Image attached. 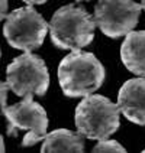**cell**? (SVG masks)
Segmentation results:
<instances>
[{"label": "cell", "mask_w": 145, "mask_h": 153, "mask_svg": "<svg viewBox=\"0 0 145 153\" xmlns=\"http://www.w3.org/2000/svg\"><path fill=\"white\" fill-rule=\"evenodd\" d=\"M104 68L92 52L71 51L58 67V81L67 97H86L102 87Z\"/></svg>", "instance_id": "6da1fadb"}, {"label": "cell", "mask_w": 145, "mask_h": 153, "mask_svg": "<svg viewBox=\"0 0 145 153\" xmlns=\"http://www.w3.org/2000/svg\"><path fill=\"white\" fill-rule=\"evenodd\" d=\"M94 17L81 6L67 4L60 7L50 22L52 43L60 49L81 51L94 38Z\"/></svg>", "instance_id": "7a4b0ae2"}, {"label": "cell", "mask_w": 145, "mask_h": 153, "mask_svg": "<svg viewBox=\"0 0 145 153\" xmlns=\"http://www.w3.org/2000/svg\"><path fill=\"white\" fill-rule=\"evenodd\" d=\"M119 105L109 98L90 94L86 95L76 108V127L87 139H109L120 126Z\"/></svg>", "instance_id": "3957f363"}, {"label": "cell", "mask_w": 145, "mask_h": 153, "mask_svg": "<svg viewBox=\"0 0 145 153\" xmlns=\"http://www.w3.org/2000/svg\"><path fill=\"white\" fill-rule=\"evenodd\" d=\"M48 27L45 19L32 6H26L8 13L3 35L12 48L32 52L44 43Z\"/></svg>", "instance_id": "277c9868"}, {"label": "cell", "mask_w": 145, "mask_h": 153, "mask_svg": "<svg viewBox=\"0 0 145 153\" xmlns=\"http://www.w3.org/2000/svg\"><path fill=\"white\" fill-rule=\"evenodd\" d=\"M8 85L13 93L26 98L44 95L50 87V72L41 56L25 52L9 64Z\"/></svg>", "instance_id": "5b68a950"}, {"label": "cell", "mask_w": 145, "mask_h": 153, "mask_svg": "<svg viewBox=\"0 0 145 153\" xmlns=\"http://www.w3.org/2000/svg\"><path fill=\"white\" fill-rule=\"evenodd\" d=\"M2 111L8 120V134L17 136L19 131H25L22 140L23 147H31L47 136L48 117L41 104L26 97L13 105H3Z\"/></svg>", "instance_id": "8992f818"}, {"label": "cell", "mask_w": 145, "mask_h": 153, "mask_svg": "<svg viewBox=\"0 0 145 153\" xmlns=\"http://www.w3.org/2000/svg\"><path fill=\"white\" fill-rule=\"evenodd\" d=\"M141 9L142 6L134 0H97L93 17L106 36L118 39L135 29Z\"/></svg>", "instance_id": "52a82bcc"}, {"label": "cell", "mask_w": 145, "mask_h": 153, "mask_svg": "<svg viewBox=\"0 0 145 153\" xmlns=\"http://www.w3.org/2000/svg\"><path fill=\"white\" fill-rule=\"evenodd\" d=\"M120 113L132 123L145 126V78H132L120 87L118 94Z\"/></svg>", "instance_id": "ba28073f"}, {"label": "cell", "mask_w": 145, "mask_h": 153, "mask_svg": "<svg viewBox=\"0 0 145 153\" xmlns=\"http://www.w3.org/2000/svg\"><path fill=\"white\" fill-rule=\"evenodd\" d=\"M120 58L126 68L145 76V30H131L120 46Z\"/></svg>", "instance_id": "9c48e42d"}, {"label": "cell", "mask_w": 145, "mask_h": 153, "mask_svg": "<svg viewBox=\"0 0 145 153\" xmlns=\"http://www.w3.org/2000/svg\"><path fill=\"white\" fill-rule=\"evenodd\" d=\"M84 136L67 128L54 130L44 139L41 152H84Z\"/></svg>", "instance_id": "30bf717a"}, {"label": "cell", "mask_w": 145, "mask_h": 153, "mask_svg": "<svg viewBox=\"0 0 145 153\" xmlns=\"http://www.w3.org/2000/svg\"><path fill=\"white\" fill-rule=\"evenodd\" d=\"M93 152L96 153H102V152H119L125 153V147L122 145H119L116 140H109V139H103L99 140V143L93 147Z\"/></svg>", "instance_id": "8fae6325"}, {"label": "cell", "mask_w": 145, "mask_h": 153, "mask_svg": "<svg viewBox=\"0 0 145 153\" xmlns=\"http://www.w3.org/2000/svg\"><path fill=\"white\" fill-rule=\"evenodd\" d=\"M9 85L8 82H2L0 81V105H6V100H8V93H9Z\"/></svg>", "instance_id": "7c38bea8"}, {"label": "cell", "mask_w": 145, "mask_h": 153, "mask_svg": "<svg viewBox=\"0 0 145 153\" xmlns=\"http://www.w3.org/2000/svg\"><path fill=\"white\" fill-rule=\"evenodd\" d=\"M8 16V0H0V20Z\"/></svg>", "instance_id": "4fadbf2b"}, {"label": "cell", "mask_w": 145, "mask_h": 153, "mask_svg": "<svg viewBox=\"0 0 145 153\" xmlns=\"http://www.w3.org/2000/svg\"><path fill=\"white\" fill-rule=\"evenodd\" d=\"M26 4H29V6H34V4H44L45 1H48V0H23Z\"/></svg>", "instance_id": "5bb4252c"}, {"label": "cell", "mask_w": 145, "mask_h": 153, "mask_svg": "<svg viewBox=\"0 0 145 153\" xmlns=\"http://www.w3.org/2000/svg\"><path fill=\"white\" fill-rule=\"evenodd\" d=\"M6 150V147H5V142H3V137L0 136V153L5 152Z\"/></svg>", "instance_id": "9a60e30c"}, {"label": "cell", "mask_w": 145, "mask_h": 153, "mask_svg": "<svg viewBox=\"0 0 145 153\" xmlns=\"http://www.w3.org/2000/svg\"><path fill=\"white\" fill-rule=\"evenodd\" d=\"M141 6H142V9H144V12H145V0H141Z\"/></svg>", "instance_id": "2e32d148"}, {"label": "cell", "mask_w": 145, "mask_h": 153, "mask_svg": "<svg viewBox=\"0 0 145 153\" xmlns=\"http://www.w3.org/2000/svg\"><path fill=\"white\" fill-rule=\"evenodd\" d=\"M77 1H83V0H77ZM84 1H90V0H84Z\"/></svg>", "instance_id": "e0dca14e"}, {"label": "cell", "mask_w": 145, "mask_h": 153, "mask_svg": "<svg viewBox=\"0 0 145 153\" xmlns=\"http://www.w3.org/2000/svg\"><path fill=\"white\" fill-rule=\"evenodd\" d=\"M0 58H2V49H0Z\"/></svg>", "instance_id": "ac0fdd59"}, {"label": "cell", "mask_w": 145, "mask_h": 153, "mask_svg": "<svg viewBox=\"0 0 145 153\" xmlns=\"http://www.w3.org/2000/svg\"><path fill=\"white\" fill-rule=\"evenodd\" d=\"M144 152H145V150H144Z\"/></svg>", "instance_id": "d6986e66"}]
</instances>
